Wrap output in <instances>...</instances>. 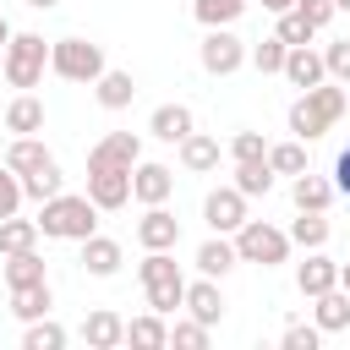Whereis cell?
Returning <instances> with one entry per match:
<instances>
[{
  "instance_id": "32",
  "label": "cell",
  "mask_w": 350,
  "mask_h": 350,
  "mask_svg": "<svg viewBox=\"0 0 350 350\" xmlns=\"http://www.w3.org/2000/svg\"><path fill=\"white\" fill-rule=\"evenodd\" d=\"M235 186H241L246 197H268V191H273V164H268V159H246V164H235Z\"/></svg>"
},
{
  "instance_id": "10",
  "label": "cell",
  "mask_w": 350,
  "mask_h": 350,
  "mask_svg": "<svg viewBox=\"0 0 350 350\" xmlns=\"http://www.w3.org/2000/svg\"><path fill=\"white\" fill-rule=\"evenodd\" d=\"M137 241H142V252H175L180 246V219L164 202H148V213L137 219Z\"/></svg>"
},
{
  "instance_id": "28",
  "label": "cell",
  "mask_w": 350,
  "mask_h": 350,
  "mask_svg": "<svg viewBox=\"0 0 350 350\" xmlns=\"http://www.w3.org/2000/svg\"><path fill=\"white\" fill-rule=\"evenodd\" d=\"M93 93H98L104 109H126V104L137 98V82H131V71H104V77L93 82Z\"/></svg>"
},
{
  "instance_id": "43",
  "label": "cell",
  "mask_w": 350,
  "mask_h": 350,
  "mask_svg": "<svg viewBox=\"0 0 350 350\" xmlns=\"http://www.w3.org/2000/svg\"><path fill=\"white\" fill-rule=\"evenodd\" d=\"M295 5H301V11H306V22H312V27H317V33H323V27H328V22H334V11H339V5H334V0H295Z\"/></svg>"
},
{
  "instance_id": "24",
  "label": "cell",
  "mask_w": 350,
  "mask_h": 350,
  "mask_svg": "<svg viewBox=\"0 0 350 350\" xmlns=\"http://www.w3.org/2000/svg\"><path fill=\"white\" fill-rule=\"evenodd\" d=\"M38 235H44V230H38V219H16V213H11V219H0V257L33 252V246H38Z\"/></svg>"
},
{
  "instance_id": "41",
  "label": "cell",
  "mask_w": 350,
  "mask_h": 350,
  "mask_svg": "<svg viewBox=\"0 0 350 350\" xmlns=\"http://www.w3.org/2000/svg\"><path fill=\"white\" fill-rule=\"evenodd\" d=\"M323 66H328V77H334V82H345V88H350V38H334V44L323 49Z\"/></svg>"
},
{
  "instance_id": "47",
  "label": "cell",
  "mask_w": 350,
  "mask_h": 350,
  "mask_svg": "<svg viewBox=\"0 0 350 350\" xmlns=\"http://www.w3.org/2000/svg\"><path fill=\"white\" fill-rule=\"evenodd\" d=\"M0 44H11V22L5 16H0Z\"/></svg>"
},
{
  "instance_id": "27",
  "label": "cell",
  "mask_w": 350,
  "mask_h": 350,
  "mask_svg": "<svg viewBox=\"0 0 350 350\" xmlns=\"http://www.w3.org/2000/svg\"><path fill=\"white\" fill-rule=\"evenodd\" d=\"M126 339H131V345H148V350H164V345H170V323H164V312L148 306L142 317H131V323H126Z\"/></svg>"
},
{
  "instance_id": "38",
  "label": "cell",
  "mask_w": 350,
  "mask_h": 350,
  "mask_svg": "<svg viewBox=\"0 0 350 350\" xmlns=\"http://www.w3.org/2000/svg\"><path fill=\"white\" fill-rule=\"evenodd\" d=\"M170 345H180V350H208V323H197V317L170 323Z\"/></svg>"
},
{
  "instance_id": "39",
  "label": "cell",
  "mask_w": 350,
  "mask_h": 350,
  "mask_svg": "<svg viewBox=\"0 0 350 350\" xmlns=\"http://www.w3.org/2000/svg\"><path fill=\"white\" fill-rule=\"evenodd\" d=\"M22 197H27V191H22V175H16L11 164H0V219H11V213L22 208Z\"/></svg>"
},
{
  "instance_id": "8",
  "label": "cell",
  "mask_w": 350,
  "mask_h": 350,
  "mask_svg": "<svg viewBox=\"0 0 350 350\" xmlns=\"http://www.w3.org/2000/svg\"><path fill=\"white\" fill-rule=\"evenodd\" d=\"M202 219H208L213 235H235V230L246 224V191H241L235 180L219 186V191H208V197H202Z\"/></svg>"
},
{
  "instance_id": "33",
  "label": "cell",
  "mask_w": 350,
  "mask_h": 350,
  "mask_svg": "<svg viewBox=\"0 0 350 350\" xmlns=\"http://www.w3.org/2000/svg\"><path fill=\"white\" fill-rule=\"evenodd\" d=\"M284 55H290V44H284V38L273 33V38L252 44V55H246V60H252V66H257L262 77H284Z\"/></svg>"
},
{
  "instance_id": "37",
  "label": "cell",
  "mask_w": 350,
  "mask_h": 350,
  "mask_svg": "<svg viewBox=\"0 0 350 350\" xmlns=\"http://www.w3.org/2000/svg\"><path fill=\"white\" fill-rule=\"evenodd\" d=\"M60 180H66V175H60V164L49 159L44 170H33V175H22V191H27L33 202H49V197L60 191Z\"/></svg>"
},
{
  "instance_id": "17",
  "label": "cell",
  "mask_w": 350,
  "mask_h": 350,
  "mask_svg": "<svg viewBox=\"0 0 350 350\" xmlns=\"http://www.w3.org/2000/svg\"><path fill=\"white\" fill-rule=\"evenodd\" d=\"M312 323H317L323 334H339V328H350V290H345V284H334V290L312 295Z\"/></svg>"
},
{
  "instance_id": "29",
  "label": "cell",
  "mask_w": 350,
  "mask_h": 350,
  "mask_svg": "<svg viewBox=\"0 0 350 350\" xmlns=\"http://www.w3.org/2000/svg\"><path fill=\"white\" fill-rule=\"evenodd\" d=\"M328 235H334V224H328L323 213H306V208H295V224H290V241H295V246L317 252V246H328Z\"/></svg>"
},
{
  "instance_id": "26",
  "label": "cell",
  "mask_w": 350,
  "mask_h": 350,
  "mask_svg": "<svg viewBox=\"0 0 350 350\" xmlns=\"http://www.w3.org/2000/svg\"><path fill=\"white\" fill-rule=\"evenodd\" d=\"M49 306H55V290H49V279H44V284H22V290H11V312H16L22 323H33V317H49Z\"/></svg>"
},
{
  "instance_id": "5",
  "label": "cell",
  "mask_w": 350,
  "mask_h": 350,
  "mask_svg": "<svg viewBox=\"0 0 350 350\" xmlns=\"http://www.w3.org/2000/svg\"><path fill=\"white\" fill-rule=\"evenodd\" d=\"M290 230H273L268 219H246L241 230H235V252H241V262H257V268H279L284 257H290Z\"/></svg>"
},
{
  "instance_id": "4",
  "label": "cell",
  "mask_w": 350,
  "mask_h": 350,
  "mask_svg": "<svg viewBox=\"0 0 350 350\" xmlns=\"http://www.w3.org/2000/svg\"><path fill=\"white\" fill-rule=\"evenodd\" d=\"M44 66H49V44H44V33H11V44H5V66H0V77H5L11 88H22V93H33V88L44 82Z\"/></svg>"
},
{
  "instance_id": "9",
  "label": "cell",
  "mask_w": 350,
  "mask_h": 350,
  "mask_svg": "<svg viewBox=\"0 0 350 350\" xmlns=\"http://www.w3.org/2000/svg\"><path fill=\"white\" fill-rule=\"evenodd\" d=\"M88 197L104 213L126 208L131 202V170H120V164H88Z\"/></svg>"
},
{
  "instance_id": "23",
  "label": "cell",
  "mask_w": 350,
  "mask_h": 350,
  "mask_svg": "<svg viewBox=\"0 0 350 350\" xmlns=\"http://www.w3.org/2000/svg\"><path fill=\"white\" fill-rule=\"evenodd\" d=\"M186 312H191L197 323H208V328L224 317V295H219V284H213L208 273H202L197 284H186Z\"/></svg>"
},
{
  "instance_id": "49",
  "label": "cell",
  "mask_w": 350,
  "mask_h": 350,
  "mask_svg": "<svg viewBox=\"0 0 350 350\" xmlns=\"http://www.w3.org/2000/svg\"><path fill=\"white\" fill-rule=\"evenodd\" d=\"M334 5H339V11H350V0H334Z\"/></svg>"
},
{
  "instance_id": "16",
  "label": "cell",
  "mask_w": 350,
  "mask_h": 350,
  "mask_svg": "<svg viewBox=\"0 0 350 350\" xmlns=\"http://www.w3.org/2000/svg\"><path fill=\"white\" fill-rule=\"evenodd\" d=\"M82 339H88L93 350H115V345H126V317L109 312V306H98V312L82 317Z\"/></svg>"
},
{
  "instance_id": "7",
  "label": "cell",
  "mask_w": 350,
  "mask_h": 350,
  "mask_svg": "<svg viewBox=\"0 0 350 350\" xmlns=\"http://www.w3.org/2000/svg\"><path fill=\"white\" fill-rule=\"evenodd\" d=\"M246 55H252V49H246L230 27H208V33H202V44H197V60H202V71H208V77H235V71L246 66Z\"/></svg>"
},
{
  "instance_id": "19",
  "label": "cell",
  "mask_w": 350,
  "mask_h": 350,
  "mask_svg": "<svg viewBox=\"0 0 350 350\" xmlns=\"http://www.w3.org/2000/svg\"><path fill=\"white\" fill-rule=\"evenodd\" d=\"M219 159H224V148H219V137H208V131H191V137L180 142V170H191V175H213Z\"/></svg>"
},
{
  "instance_id": "31",
  "label": "cell",
  "mask_w": 350,
  "mask_h": 350,
  "mask_svg": "<svg viewBox=\"0 0 350 350\" xmlns=\"http://www.w3.org/2000/svg\"><path fill=\"white\" fill-rule=\"evenodd\" d=\"M268 164H273V175H290V180H295L301 170H312V164H306V142H301V137L273 142V148H268Z\"/></svg>"
},
{
  "instance_id": "11",
  "label": "cell",
  "mask_w": 350,
  "mask_h": 350,
  "mask_svg": "<svg viewBox=\"0 0 350 350\" xmlns=\"http://www.w3.org/2000/svg\"><path fill=\"white\" fill-rule=\"evenodd\" d=\"M88 164H120V170H137V164H142V137H137V131H104V137L88 148Z\"/></svg>"
},
{
  "instance_id": "30",
  "label": "cell",
  "mask_w": 350,
  "mask_h": 350,
  "mask_svg": "<svg viewBox=\"0 0 350 350\" xmlns=\"http://www.w3.org/2000/svg\"><path fill=\"white\" fill-rule=\"evenodd\" d=\"M49 273H44V257H38V246L33 252H16V257H5V284L11 290H22V284H44Z\"/></svg>"
},
{
  "instance_id": "36",
  "label": "cell",
  "mask_w": 350,
  "mask_h": 350,
  "mask_svg": "<svg viewBox=\"0 0 350 350\" xmlns=\"http://www.w3.org/2000/svg\"><path fill=\"white\" fill-rule=\"evenodd\" d=\"M273 33H279V38L290 44V49H295V44H312V38H317V27L306 22V11H301V5L279 11V27H273Z\"/></svg>"
},
{
  "instance_id": "25",
  "label": "cell",
  "mask_w": 350,
  "mask_h": 350,
  "mask_svg": "<svg viewBox=\"0 0 350 350\" xmlns=\"http://www.w3.org/2000/svg\"><path fill=\"white\" fill-rule=\"evenodd\" d=\"M55 153L38 142V137H11V148H5V164L16 170V175H33V170H44Z\"/></svg>"
},
{
  "instance_id": "13",
  "label": "cell",
  "mask_w": 350,
  "mask_h": 350,
  "mask_svg": "<svg viewBox=\"0 0 350 350\" xmlns=\"http://www.w3.org/2000/svg\"><path fill=\"white\" fill-rule=\"evenodd\" d=\"M284 82L290 88H317V82H328V66H323V49H306V44H295L290 55H284Z\"/></svg>"
},
{
  "instance_id": "45",
  "label": "cell",
  "mask_w": 350,
  "mask_h": 350,
  "mask_svg": "<svg viewBox=\"0 0 350 350\" xmlns=\"http://www.w3.org/2000/svg\"><path fill=\"white\" fill-rule=\"evenodd\" d=\"M290 5H295V0H262V11H273V16H279V11H290Z\"/></svg>"
},
{
  "instance_id": "50",
  "label": "cell",
  "mask_w": 350,
  "mask_h": 350,
  "mask_svg": "<svg viewBox=\"0 0 350 350\" xmlns=\"http://www.w3.org/2000/svg\"><path fill=\"white\" fill-rule=\"evenodd\" d=\"M0 66H5V44H0Z\"/></svg>"
},
{
  "instance_id": "35",
  "label": "cell",
  "mask_w": 350,
  "mask_h": 350,
  "mask_svg": "<svg viewBox=\"0 0 350 350\" xmlns=\"http://www.w3.org/2000/svg\"><path fill=\"white\" fill-rule=\"evenodd\" d=\"M60 345H66V328L55 317H33L22 334V350H60Z\"/></svg>"
},
{
  "instance_id": "1",
  "label": "cell",
  "mask_w": 350,
  "mask_h": 350,
  "mask_svg": "<svg viewBox=\"0 0 350 350\" xmlns=\"http://www.w3.org/2000/svg\"><path fill=\"white\" fill-rule=\"evenodd\" d=\"M345 120V82H317V88H306L295 104H290V131L301 137V142H317L328 126H339Z\"/></svg>"
},
{
  "instance_id": "48",
  "label": "cell",
  "mask_w": 350,
  "mask_h": 350,
  "mask_svg": "<svg viewBox=\"0 0 350 350\" xmlns=\"http://www.w3.org/2000/svg\"><path fill=\"white\" fill-rule=\"evenodd\" d=\"M339 284H345V290H350V262H339Z\"/></svg>"
},
{
  "instance_id": "15",
  "label": "cell",
  "mask_w": 350,
  "mask_h": 350,
  "mask_svg": "<svg viewBox=\"0 0 350 350\" xmlns=\"http://www.w3.org/2000/svg\"><path fill=\"white\" fill-rule=\"evenodd\" d=\"M339 284V262L334 257H323V246L317 252H306V262L295 268V290L312 301V295H323V290H334Z\"/></svg>"
},
{
  "instance_id": "34",
  "label": "cell",
  "mask_w": 350,
  "mask_h": 350,
  "mask_svg": "<svg viewBox=\"0 0 350 350\" xmlns=\"http://www.w3.org/2000/svg\"><path fill=\"white\" fill-rule=\"evenodd\" d=\"M191 11H197L202 27H230V22H241L246 0H191Z\"/></svg>"
},
{
  "instance_id": "40",
  "label": "cell",
  "mask_w": 350,
  "mask_h": 350,
  "mask_svg": "<svg viewBox=\"0 0 350 350\" xmlns=\"http://www.w3.org/2000/svg\"><path fill=\"white\" fill-rule=\"evenodd\" d=\"M230 159H235V164H246V159H268L262 131H235V137H230Z\"/></svg>"
},
{
  "instance_id": "21",
  "label": "cell",
  "mask_w": 350,
  "mask_h": 350,
  "mask_svg": "<svg viewBox=\"0 0 350 350\" xmlns=\"http://www.w3.org/2000/svg\"><path fill=\"white\" fill-rule=\"evenodd\" d=\"M235 262H241V252H235L230 235H208V241L197 246V273H208V279H224Z\"/></svg>"
},
{
  "instance_id": "18",
  "label": "cell",
  "mask_w": 350,
  "mask_h": 350,
  "mask_svg": "<svg viewBox=\"0 0 350 350\" xmlns=\"http://www.w3.org/2000/svg\"><path fill=\"white\" fill-rule=\"evenodd\" d=\"M148 131H153L159 142H175V148H180V142L197 131V120H191V109H186V104H159V109H153V120H148Z\"/></svg>"
},
{
  "instance_id": "20",
  "label": "cell",
  "mask_w": 350,
  "mask_h": 350,
  "mask_svg": "<svg viewBox=\"0 0 350 350\" xmlns=\"http://www.w3.org/2000/svg\"><path fill=\"white\" fill-rule=\"evenodd\" d=\"M290 202H295V208H306V213H328V202H334V180H328V175L301 170V175L290 180Z\"/></svg>"
},
{
  "instance_id": "3",
  "label": "cell",
  "mask_w": 350,
  "mask_h": 350,
  "mask_svg": "<svg viewBox=\"0 0 350 350\" xmlns=\"http://www.w3.org/2000/svg\"><path fill=\"white\" fill-rule=\"evenodd\" d=\"M137 279H142V290H148V306L153 312H180L186 306V273H180V262H175V252H148L142 262H137Z\"/></svg>"
},
{
  "instance_id": "46",
  "label": "cell",
  "mask_w": 350,
  "mask_h": 350,
  "mask_svg": "<svg viewBox=\"0 0 350 350\" xmlns=\"http://www.w3.org/2000/svg\"><path fill=\"white\" fill-rule=\"evenodd\" d=\"M27 5H33V11H55L60 0H27Z\"/></svg>"
},
{
  "instance_id": "22",
  "label": "cell",
  "mask_w": 350,
  "mask_h": 350,
  "mask_svg": "<svg viewBox=\"0 0 350 350\" xmlns=\"http://www.w3.org/2000/svg\"><path fill=\"white\" fill-rule=\"evenodd\" d=\"M5 131H16V137H38V131H44V98L16 93V98L5 104Z\"/></svg>"
},
{
  "instance_id": "12",
  "label": "cell",
  "mask_w": 350,
  "mask_h": 350,
  "mask_svg": "<svg viewBox=\"0 0 350 350\" xmlns=\"http://www.w3.org/2000/svg\"><path fill=\"white\" fill-rule=\"evenodd\" d=\"M170 191H175V170H170V164L142 159V164L131 170V197H137V202H170Z\"/></svg>"
},
{
  "instance_id": "14",
  "label": "cell",
  "mask_w": 350,
  "mask_h": 350,
  "mask_svg": "<svg viewBox=\"0 0 350 350\" xmlns=\"http://www.w3.org/2000/svg\"><path fill=\"white\" fill-rule=\"evenodd\" d=\"M120 262H126L120 241H109V235H98V230L82 241V268H88L93 279H115V273H120Z\"/></svg>"
},
{
  "instance_id": "6",
  "label": "cell",
  "mask_w": 350,
  "mask_h": 350,
  "mask_svg": "<svg viewBox=\"0 0 350 350\" xmlns=\"http://www.w3.org/2000/svg\"><path fill=\"white\" fill-rule=\"evenodd\" d=\"M49 71L66 77V82H98L109 66H104L98 44H88V38H55L49 44Z\"/></svg>"
},
{
  "instance_id": "42",
  "label": "cell",
  "mask_w": 350,
  "mask_h": 350,
  "mask_svg": "<svg viewBox=\"0 0 350 350\" xmlns=\"http://www.w3.org/2000/svg\"><path fill=\"white\" fill-rule=\"evenodd\" d=\"M323 345V328L317 323H290L284 328V350H317Z\"/></svg>"
},
{
  "instance_id": "44",
  "label": "cell",
  "mask_w": 350,
  "mask_h": 350,
  "mask_svg": "<svg viewBox=\"0 0 350 350\" xmlns=\"http://www.w3.org/2000/svg\"><path fill=\"white\" fill-rule=\"evenodd\" d=\"M334 191H345V197H350V148L334 159Z\"/></svg>"
},
{
  "instance_id": "2",
  "label": "cell",
  "mask_w": 350,
  "mask_h": 350,
  "mask_svg": "<svg viewBox=\"0 0 350 350\" xmlns=\"http://www.w3.org/2000/svg\"><path fill=\"white\" fill-rule=\"evenodd\" d=\"M98 202L93 197H71V191H55L49 202H38V230L49 241H88L98 230Z\"/></svg>"
}]
</instances>
